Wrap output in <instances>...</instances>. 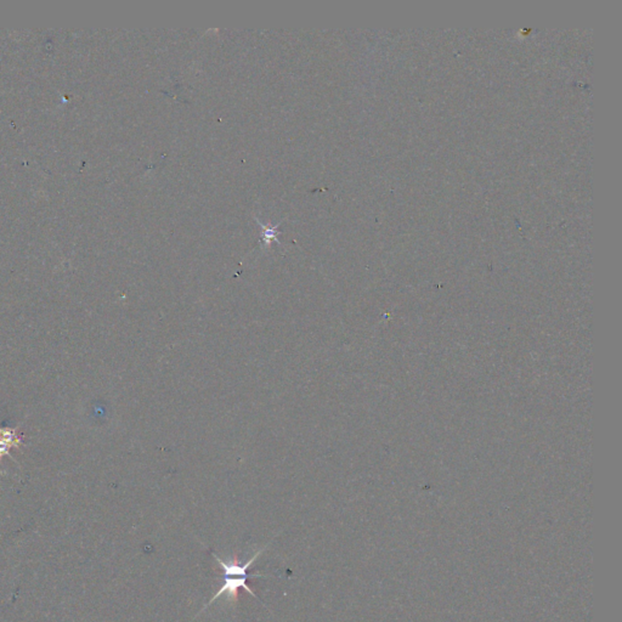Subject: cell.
Returning <instances> with one entry per match:
<instances>
[{
    "label": "cell",
    "mask_w": 622,
    "mask_h": 622,
    "mask_svg": "<svg viewBox=\"0 0 622 622\" xmlns=\"http://www.w3.org/2000/svg\"><path fill=\"white\" fill-rule=\"evenodd\" d=\"M266 548H268V544L264 546L262 548H260V550H258V552L254 553V556L244 562H240L237 556H234L232 560H228V562L224 560V559L220 558L216 553H214V552L212 553L214 558H216V560L219 562V565L222 568V570H224V580H222V587L216 590V594L212 596L210 600H209L208 603L203 606V609L200 610V612L197 614V616H200V614H202L206 609H208V608L214 602L218 600V599L222 598V596H224L228 599H230V600H236L237 596H238L240 588H243V590H244L248 594L256 596V598L259 599V596L253 592V590H252L250 586H248L247 582L250 578H262V575H260V574H256V575H250V568L254 565V562H256V559L262 556V552H264Z\"/></svg>",
    "instance_id": "obj_1"
}]
</instances>
